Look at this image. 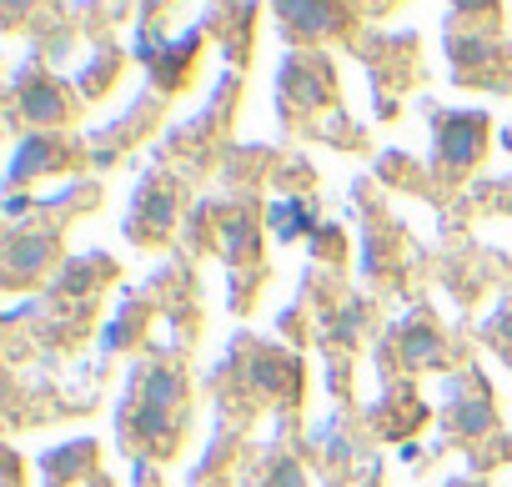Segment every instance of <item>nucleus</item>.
Instances as JSON below:
<instances>
[{
    "label": "nucleus",
    "instance_id": "obj_1",
    "mask_svg": "<svg viewBox=\"0 0 512 487\" xmlns=\"http://www.w3.org/2000/svg\"><path fill=\"white\" fill-rule=\"evenodd\" d=\"M487 151V116H472V111H447L437 116V166L462 176L482 161Z\"/></svg>",
    "mask_w": 512,
    "mask_h": 487
},
{
    "label": "nucleus",
    "instance_id": "obj_2",
    "mask_svg": "<svg viewBox=\"0 0 512 487\" xmlns=\"http://www.w3.org/2000/svg\"><path fill=\"white\" fill-rule=\"evenodd\" d=\"M56 262V236L46 231H11V241H6V267H11V282H26V277H36V272H46Z\"/></svg>",
    "mask_w": 512,
    "mask_h": 487
},
{
    "label": "nucleus",
    "instance_id": "obj_3",
    "mask_svg": "<svg viewBox=\"0 0 512 487\" xmlns=\"http://www.w3.org/2000/svg\"><path fill=\"white\" fill-rule=\"evenodd\" d=\"M327 61H287V71H282V96L297 106V111H317L322 101H327V71H322Z\"/></svg>",
    "mask_w": 512,
    "mask_h": 487
},
{
    "label": "nucleus",
    "instance_id": "obj_4",
    "mask_svg": "<svg viewBox=\"0 0 512 487\" xmlns=\"http://www.w3.org/2000/svg\"><path fill=\"white\" fill-rule=\"evenodd\" d=\"M21 116L36 126V131H46V126H61L66 116H71V101H66V91L56 86V81H31V86H21Z\"/></svg>",
    "mask_w": 512,
    "mask_h": 487
},
{
    "label": "nucleus",
    "instance_id": "obj_5",
    "mask_svg": "<svg viewBox=\"0 0 512 487\" xmlns=\"http://www.w3.org/2000/svg\"><path fill=\"white\" fill-rule=\"evenodd\" d=\"M277 21L297 36H332L352 21V11H337V6H307V0H287L277 6Z\"/></svg>",
    "mask_w": 512,
    "mask_h": 487
},
{
    "label": "nucleus",
    "instance_id": "obj_6",
    "mask_svg": "<svg viewBox=\"0 0 512 487\" xmlns=\"http://www.w3.org/2000/svg\"><path fill=\"white\" fill-rule=\"evenodd\" d=\"M176 226V196L171 191H141V206L131 216V236L136 241H161Z\"/></svg>",
    "mask_w": 512,
    "mask_h": 487
},
{
    "label": "nucleus",
    "instance_id": "obj_7",
    "mask_svg": "<svg viewBox=\"0 0 512 487\" xmlns=\"http://www.w3.org/2000/svg\"><path fill=\"white\" fill-rule=\"evenodd\" d=\"M91 462H96V442H66V447L46 452V457H41L46 487H66V482L86 477V472H91Z\"/></svg>",
    "mask_w": 512,
    "mask_h": 487
},
{
    "label": "nucleus",
    "instance_id": "obj_8",
    "mask_svg": "<svg viewBox=\"0 0 512 487\" xmlns=\"http://www.w3.org/2000/svg\"><path fill=\"white\" fill-rule=\"evenodd\" d=\"M66 141H56V136H46V131H36V136H26L21 141V151H16V166H11V186H21L26 176H36V171H56L61 166V151Z\"/></svg>",
    "mask_w": 512,
    "mask_h": 487
},
{
    "label": "nucleus",
    "instance_id": "obj_9",
    "mask_svg": "<svg viewBox=\"0 0 512 487\" xmlns=\"http://www.w3.org/2000/svg\"><path fill=\"white\" fill-rule=\"evenodd\" d=\"M196 51H201V31H186L181 41H171V46L161 51V61H156V81H161L166 91H176V86L186 81V71H191Z\"/></svg>",
    "mask_w": 512,
    "mask_h": 487
},
{
    "label": "nucleus",
    "instance_id": "obj_10",
    "mask_svg": "<svg viewBox=\"0 0 512 487\" xmlns=\"http://www.w3.org/2000/svg\"><path fill=\"white\" fill-rule=\"evenodd\" d=\"M442 352H447V342H442V332H437V327L412 322V327L402 332V362H407V367H437V362H442Z\"/></svg>",
    "mask_w": 512,
    "mask_h": 487
},
{
    "label": "nucleus",
    "instance_id": "obj_11",
    "mask_svg": "<svg viewBox=\"0 0 512 487\" xmlns=\"http://www.w3.org/2000/svg\"><path fill=\"white\" fill-rule=\"evenodd\" d=\"M131 427H136V442L141 447H151V452H171L176 447V422H171V412H161V407H136V417H131Z\"/></svg>",
    "mask_w": 512,
    "mask_h": 487
},
{
    "label": "nucleus",
    "instance_id": "obj_12",
    "mask_svg": "<svg viewBox=\"0 0 512 487\" xmlns=\"http://www.w3.org/2000/svg\"><path fill=\"white\" fill-rule=\"evenodd\" d=\"M267 226H272V236L297 241V236L317 231V216H312V206H307L302 196H292V201H277V206L267 211Z\"/></svg>",
    "mask_w": 512,
    "mask_h": 487
},
{
    "label": "nucleus",
    "instance_id": "obj_13",
    "mask_svg": "<svg viewBox=\"0 0 512 487\" xmlns=\"http://www.w3.org/2000/svg\"><path fill=\"white\" fill-rule=\"evenodd\" d=\"M287 377H297V367L282 352H262V357H251V367H246V382L262 392V397H277Z\"/></svg>",
    "mask_w": 512,
    "mask_h": 487
},
{
    "label": "nucleus",
    "instance_id": "obj_14",
    "mask_svg": "<svg viewBox=\"0 0 512 487\" xmlns=\"http://www.w3.org/2000/svg\"><path fill=\"white\" fill-rule=\"evenodd\" d=\"M186 397V382H181V372H171V367H156V372H146V392H141V402L146 407H161V412H176V402Z\"/></svg>",
    "mask_w": 512,
    "mask_h": 487
},
{
    "label": "nucleus",
    "instance_id": "obj_15",
    "mask_svg": "<svg viewBox=\"0 0 512 487\" xmlns=\"http://www.w3.org/2000/svg\"><path fill=\"white\" fill-rule=\"evenodd\" d=\"M221 241H226V257L231 262H251L256 257V226H251V216H231V221H221Z\"/></svg>",
    "mask_w": 512,
    "mask_h": 487
},
{
    "label": "nucleus",
    "instance_id": "obj_16",
    "mask_svg": "<svg viewBox=\"0 0 512 487\" xmlns=\"http://www.w3.org/2000/svg\"><path fill=\"white\" fill-rule=\"evenodd\" d=\"M452 427H457L462 437H482V432H492V402H487V397H467V402H457Z\"/></svg>",
    "mask_w": 512,
    "mask_h": 487
},
{
    "label": "nucleus",
    "instance_id": "obj_17",
    "mask_svg": "<svg viewBox=\"0 0 512 487\" xmlns=\"http://www.w3.org/2000/svg\"><path fill=\"white\" fill-rule=\"evenodd\" d=\"M487 56H492V46H487L482 36H472V41H457V46H452V61H457V66H482Z\"/></svg>",
    "mask_w": 512,
    "mask_h": 487
},
{
    "label": "nucleus",
    "instance_id": "obj_18",
    "mask_svg": "<svg viewBox=\"0 0 512 487\" xmlns=\"http://www.w3.org/2000/svg\"><path fill=\"white\" fill-rule=\"evenodd\" d=\"M272 487H302V472H297V462H277V472H272Z\"/></svg>",
    "mask_w": 512,
    "mask_h": 487
},
{
    "label": "nucleus",
    "instance_id": "obj_19",
    "mask_svg": "<svg viewBox=\"0 0 512 487\" xmlns=\"http://www.w3.org/2000/svg\"><path fill=\"white\" fill-rule=\"evenodd\" d=\"M26 206H31L26 196H11V201H6V216H26Z\"/></svg>",
    "mask_w": 512,
    "mask_h": 487
}]
</instances>
